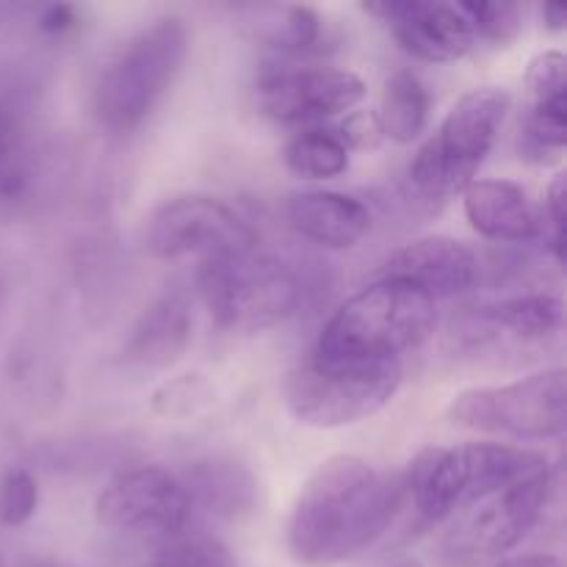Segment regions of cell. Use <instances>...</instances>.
<instances>
[{
  "instance_id": "2",
  "label": "cell",
  "mask_w": 567,
  "mask_h": 567,
  "mask_svg": "<svg viewBox=\"0 0 567 567\" xmlns=\"http://www.w3.org/2000/svg\"><path fill=\"white\" fill-rule=\"evenodd\" d=\"M435 330V302L402 280L371 282L336 310L319 336L327 360H399Z\"/></svg>"
},
{
  "instance_id": "18",
  "label": "cell",
  "mask_w": 567,
  "mask_h": 567,
  "mask_svg": "<svg viewBox=\"0 0 567 567\" xmlns=\"http://www.w3.org/2000/svg\"><path fill=\"white\" fill-rule=\"evenodd\" d=\"M181 482L192 498V507L199 504L216 518L236 520L252 513L258 504V482L252 471L233 457L197 460Z\"/></svg>"
},
{
  "instance_id": "25",
  "label": "cell",
  "mask_w": 567,
  "mask_h": 567,
  "mask_svg": "<svg viewBox=\"0 0 567 567\" xmlns=\"http://www.w3.org/2000/svg\"><path fill=\"white\" fill-rule=\"evenodd\" d=\"M463 14L468 17L476 37L487 42L507 44L524 31V6L518 3H476V0H463L460 3Z\"/></svg>"
},
{
  "instance_id": "5",
  "label": "cell",
  "mask_w": 567,
  "mask_h": 567,
  "mask_svg": "<svg viewBox=\"0 0 567 567\" xmlns=\"http://www.w3.org/2000/svg\"><path fill=\"white\" fill-rule=\"evenodd\" d=\"M402 360H327L313 354L286 380L293 419L316 430H338L380 413L402 388Z\"/></svg>"
},
{
  "instance_id": "14",
  "label": "cell",
  "mask_w": 567,
  "mask_h": 567,
  "mask_svg": "<svg viewBox=\"0 0 567 567\" xmlns=\"http://www.w3.org/2000/svg\"><path fill=\"white\" fill-rule=\"evenodd\" d=\"M382 277L408 282L435 302L474 291L480 282V258L463 241L430 236L399 249L385 264Z\"/></svg>"
},
{
  "instance_id": "19",
  "label": "cell",
  "mask_w": 567,
  "mask_h": 567,
  "mask_svg": "<svg viewBox=\"0 0 567 567\" xmlns=\"http://www.w3.org/2000/svg\"><path fill=\"white\" fill-rule=\"evenodd\" d=\"M31 105L14 86H0V205L20 203L33 181Z\"/></svg>"
},
{
  "instance_id": "16",
  "label": "cell",
  "mask_w": 567,
  "mask_h": 567,
  "mask_svg": "<svg viewBox=\"0 0 567 567\" xmlns=\"http://www.w3.org/2000/svg\"><path fill=\"white\" fill-rule=\"evenodd\" d=\"M288 225L308 241L349 249L371 230V214L360 199L338 192H299L286 203Z\"/></svg>"
},
{
  "instance_id": "1",
  "label": "cell",
  "mask_w": 567,
  "mask_h": 567,
  "mask_svg": "<svg viewBox=\"0 0 567 567\" xmlns=\"http://www.w3.org/2000/svg\"><path fill=\"white\" fill-rule=\"evenodd\" d=\"M404 482L377 474L354 454H336L310 474L288 520V551L299 565L330 567L365 551L391 526Z\"/></svg>"
},
{
  "instance_id": "10",
  "label": "cell",
  "mask_w": 567,
  "mask_h": 567,
  "mask_svg": "<svg viewBox=\"0 0 567 567\" xmlns=\"http://www.w3.org/2000/svg\"><path fill=\"white\" fill-rule=\"evenodd\" d=\"M144 244L155 258L199 255L203 260H214L252 252L258 247V236L221 199L186 194L153 210L144 230Z\"/></svg>"
},
{
  "instance_id": "17",
  "label": "cell",
  "mask_w": 567,
  "mask_h": 567,
  "mask_svg": "<svg viewBox=\"0 0 567 567\" xmlns=\"http://www.w3.org/2000/svg\"><path fill=\"white\" fill-rule=\"evenodd\" d=\"M192 341V305L183 291H169L155 299L125 343V360L138 369H169Z\"/></svg>"
},
{
  "instance_id": "33",
  "label": "cell",
  "mask_w": 567,
  "mask_h": 567,
  "mask_svg": "<svg viewBox=\"0 0 567 567\" xmlns=\"http://www.w3.org/2000/svg\"><path fill=\"white\" fill-rule=\"evenodd\" d=\"M396 567H424L419 563V559H404V563H399Z\"/></svg>"
},
{
  "instance_id": "31",
  "label": "cell",
  "mask_w": 567,
  "mask_h": 567,
  "mask_svg": "<svg viewBox=\"0 0 567 567\" xmlns=\"http://www.w3.org/2000/svg\"><path fill=\"white\" fill-rule=\"evenodd\" d=\"M493 567H563V563L554 554H526V557L502 559V563H496Z\"/></svg>"
},
{
  "instance_id": "29",
  "label": "cell",
  "mask_w": 567,
  "mask_h": 567,
  "mask_svg": "<svg viewBox=\"0 0 567 567\" xmlns=\"http://www.w3.org/2000/svg\"><path fill=\"white\" fill-rule=\"evenodd\" d=\"M565 203H567V177L559 172L546 192V221L551 227V252L563 264L565 260Z\"/></svg>"
},
{
  "instance_id": "24",
  "label": "cell",
  "mask_w": 567,
  "mask_h": 567,
  "mask_svg": "<svg viewBox=\"0 0 567 567\" xmlns=\"http://www.w3.org/2000/svg\"><path fill=\"white\" fill-rule=\"evenodd\" d=\"M153 567H236L230 551L205 535H175L158 548Z\"/></svg>"
},
{
  "instance_id": "11",
  "label": "cell",
  "mask_w": 567,
  "mask_h": 567,
  "mask_svg": "<svg viewBox=\"0 0 567 567\" xmlns=\"http://www.w3.org/2000/svg\"><path fill=\"white\" fill-rule=\"evenodd\" d=\"M97 520L109 529L133 535H183L192 520V498L181 476L147 465L116 476L97 498Z\"/></svg>"
},
{
  "instance_id": "26",
  "label": "cell",
  "mask_w": 567,
  "mask_h": 567,
  "mask_svg": "<svg viewBox=\"0 0 567 567\" xmlns=\"http://www.w3.org/2000/svg\"><path fill=\"white\" fill-rule=\"evenodd\" d=\"M39 507V482L28 468L3 471L0 474V526L17 529L28 524Z\"/></svg>"
},
{
  "instance_id": "8",
  "label": "cell",
  "mask_w": 567,
  "mask_h": 567,
  "mask_svg": "<svg viewBox=\"0 0 567 567\" xmlns=\"http://www.w3.org/2000/svg\"><path fill=\"white\" fill-rule=\"evenodd\" d=\"M548 496L551 468L468 504L437 543V559L446 567H474L513 551L537 526Z\"/></svg>"
},
{
  "instance_id": "12",
  "label": "cell",
  "mask_w": 567,
  "mask_h": 567,
  "mask_svg": "<svg viewBox=\"0 0 567 567\" xmlns=\"http://www.w3.org/2000/svg\"><path fill=\"white\" fill-rule=\"evenodd\" d=\"M365 97L363 78L336 66H293L255 83L260 114L275 122H319L347 114Z\"/></svg>"
},
{
  "instance_id": "28",
  "label": "cell",
  "mask_w": 567,
  "mask_h": 567,
  "mask_svg": "<svg viewBox=\"0 0 567 567\" xmlns=\"http://www.w3.org/2000/svg\"><path fill=\"white\" fill-rule=\"evenodd\" d=\"M208 399V388L199 377H181L175 382H166L158 393H155L153 404L158 413L164 415H188Z\"/></svg>"
},
{
  "instance_id": "32",
  "label": "cell",
  "mask_w": 567,
  "mask_h": 567,
  "mask_svg": "<svg viewBox=\"0 0 567 567\" xmlns=\"http://www.w3.org/2000/svg\"><path fill=\"white\" fill-rule=\"evenodd\" d=\"M543 20H546L548 31H563L565 22H567V9L565 6H543Z\"/></svg>"
},
{
  "instance_id": "6",
  "label": "cell",
  "mask_w": 567,
  "mask_h": 567,
  "mask_svg": "<svg viewBox=\"0 0 567 567\" xmlns=\"http://www.w3.org/2000/svg\"><path fill=\"white\" fill-rule=\"evenodd\" d=\"M509 111L507 89L480 86L452 105L435 136L415 153L410 183L426 199L465 192L491 155Z\"/></svg>"
},
{
  "instance_id": "22",
  "label": "cell",
  "mask_w": 567,
  "mask_h": 567,
  "mask_svg": "<svg viewBox=\"0 0 567 567\" xmlns=\"http://www.w3.org/2000/svg\"><path fill=\"white\" fill-rule=\"evenodd\" d=\"M288 172L302 181H332L349 169V147L336 131H302L286 144L282 153Z\"/></svg>"
},
{
  "instance_id": "15",
  "label": "cell",
  "mask_w": 567,
  "mask_h": 567,
  "mask_svg": "<svg viewBox=\"0 0 567 567\" xmlns=\"http://www.w3.org/2000/svg\"><path fill=\"white\" fill-rule=\"evenodd\" d=\"M465 219L491 241L526 244L543 230V214L513 181H474L463 192Z\"/></svg>"
},
{
  "instance_id": "27",
  "label": "cell",
  "mask_w": 567,
  "mask_h": 567,
  "mask_svg": "<svg viewBox=\"0 0 567 567\" xmlns=\"http://www.w3.org/2000/svg\"><path fill=\"white\" fill-rule=\"evenodd\" d=\"M524 83L532 94V105L567 103V59L559 50L535 55Z\"/></svg>"
},
{
  "instance_id": "34",
  "label": "cell",
  "mask_w": 567,
  "mask_h": 567,
  "mask_svg": "<svg viewBox=\"0 0 567 567\" xmlns=\"http://www.w3.org/2000/svg\"><path fill=\"white\" fill-rule=\"evenodd\" d=\"M0 567H3V559H0Z\"/></svg>"
},
{
  "instance_id": "13",
  "label": "cell",
  "mask_w": 567,
  "mask_h": 567,
  "mask_svg": "<svg viewBox=\"0 0 567 567\" xmlns=\"http://www.w3.org/2000/svg\"><path fill=\"white\" fill-rule=\"evenodd\" d=\"M363 11L380 17L410 55L430 61V64L460 61L471 53L476 42L474 28L460 3L382 0V3H363Z\"/></svg>"
},
{
  "instance_id": "3",
  "label": "cell",
  "mask_w": 567,
  "mask_h": 567,
  "mask_svg": "<svg viewBox=\"0 0 567 567\" xmlns=\"http://www.w3.org/2000/svg\"><path fill=\"white\" fill-rule=\"evenodd\" d=\"M548 460L507 443H465L454 449H426L410 465L404 482L419 513L430 524L460 513L468 504L546 471Z\"/></svg>"
},
{
  "instance_id": "21",
  "label": "cell",
  "mask_w": 567,
  "mask_h": 567,
  "mask_svg": "<svg viewBox=\"0 0 567 567\" xmlns=\"http://www.w3.org/2000/svg\"><path fill=\"white\" fill-rule=\"evenodd\" d=\"M426 120H430V92L419 81V75L402 70L388 78L380 109L374 114L377 133L388 136L391 142L410 144L421 136Z\"/></svg>"
},
{
  "instance_id": "20",
  "label": "cell",
  "mask_w": 567,
  "mask_h": 567,
  "mask_svg": "<svg viewBox=\"0 0 567 567\" xmlns=\"http://www.w3.org/2000/svg\"><path fill=\"white\" fill-rule=\"evenodd\" d=\"M565 305L554 293H524L476 308L474 319L496 336L515 341H546L563 327Z\"/></svg>"
},
{
  "instance_id": "4",
  "label": "cell",
  "mask_w": 567,
  "mask_h": 567,
  "mask_svg": "<svg viewBox=\"0 0 567 567\" xmlns=\"http://www.w3.org/2000/svg\"><path fill=\"white\" fill-rule=\"evenodd\" d=\"M188 53L181 17H164L131 39L100 72L94 116L109 133H133L175 83Z\"/></svg>"
},
{
  "instance_id": "7",
  "label": "cell",
  "mask_w": 567,
  "mask_h": 567,
  "mask_svg": "<svg viewBox=\"0 0 567 567\" xmlns=\"http://www.w3.org/2000/svg\"><path fill=\"white\" fill-rule=\"evenodd\" d=\"M197 288L205 308L225 330L255 332L275 327L302 305V280L280 258L258 249L227 258L203 260Z\"/></svg>"
},
{
  "instance_id": "30",
  "label": "cell",
  "mask_w": 567,
  "mask_h": 567,
  "mask_svg": "<svg viewBox=\"0 0 567 567\" xmlns=\"http://www.w3.org/2000/svg\"><path fill=\"white\" fill-rule=\"evenodd\" d=\"M78 22V11L72 9V6H48V9L42 11V17H39V28H42L44 33H66L70 28H75Z\"/></svg>"
},
{
  "instance_id": "23",
  "label": "cell",
  "mask_w": 567,
  "mask_h": 567,
  "mask_svg": "<svg viewBox=\"0 0 567 567\" xmlns=\"http://www.w3.org/2000/svg\"><path fill=\"white\" fill-rule=\"evenodd\" d=\"M321 22L319 11L310 6H288L280 9V20L271 28L269 44L280 53L288 55H305L321 48Z\"/></svg>"
},
{
  "instance_id": "9",
  "label": "cell",
  "mask_w": 567,
  "mask_h": 567,
  "mask_svg": "<svg viewBox=\"0 0 567 567\" xmlns=\"http://www.w3.org/2000/svg\"><path fill=\"white\" fill-rule=\"evenodd\" d=\"M465 430L493 432L518 441H548L567 426L565 369H546L526 380L457 393L446 410Z\"/></svg>"
}]
</instances>
